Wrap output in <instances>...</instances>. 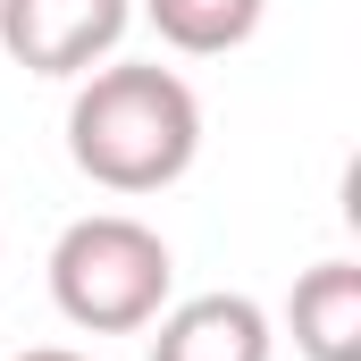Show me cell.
Returning a JSON list of instances; mask_svg holds the SVG:
<instances>
[{"instance_id":"5","label":"cell","mask_w":361,"mask_h":361,"mask_svg":"<svg viewBox=\"0 0 361 361\" xmlns=\"http://www.w3.org/2000/svg\"><path fill=\"white\" fill-rule=\"evenodd\" d=\"M286 328L302 361H361V269L353 261L302 269L286 294Z\"/></svg>"},{"instance_id":"1","label":"cell","mask_w":361,"mask_h":361,"mask_svg":"<svg viewBox=\"0 0 361 361\" xmlns=\"http://www.w3.org/2000/svg\"><path fill=\"white\" fill-rule=\"evenodd\" d=\"M193 152H202V101L177 68L160 59L85 68L68 101V160L101 193H160L193 169Z\"/></svg>"},{"instance_id":"6","label":"cell","mask_w":361,"mask_h":361,"mask_svg":"<svg viewBox=\"0 0 361 361\" xmlns=\"http://www.w3.org/2000/svg\"><path fill=\"white\" fill-rule=\"evenodd\" d=\"M152 34L185 51V59H219V51H244L269 17V0H143Z\"/></svg>"},{"instance_id":"7","label":"cell","mask_w":361,"mask_h":361,"mask_svg":"<svg viewBox=\"0 0 361 361\" xmlns=\"http://www.w3.org/2000/svg\"><path fill=\"white\" fill-rule=\"evenodd\" d=\"M8 361H85V353H68V345H25V353H8Z\"/></svg>"},{"instance_id":"2","label":"cell","mask_w":361,"mask_h":361,"mask_svg":"<svg viewBox=\"0 0 361 361\" xmlns=\"http://www.w3.org/2000/svg\"><path fill=\"white\" fill-rule=\"evenodd\" d=\"M169 277H177L169 235L143 227V219H126V210L68 219L59 244H51V302L85 336H135V328H152L160 302H169Z\"/></svg>"},{"instance_id":"3","label":"cell","mask_w":361,"mask_h":361,"mask_svg":"<svg viewBox=\"0 0 361 361\" xmlns=\"http://www.w3.org/2000/svg\"><path fill=\"white\" fill-rule=\"evenodd\" d=\"M135 0H0V51L25 76H85L118 51Z\"/></svg>"},{"instance_id":"4","label":"cell","mask_w":361,"mask_h":361,"mask_svg":"<svg viewBox=\"0 0 361 361\" xmlns=\"http://www.w3.org/2000/svg\"><path fill=\"white\" fill-rule=\"evenodd\" d=\"M277 328L252 294H193L177 311H160L152 361H269Z\"/></svg>"}]
</instances>
